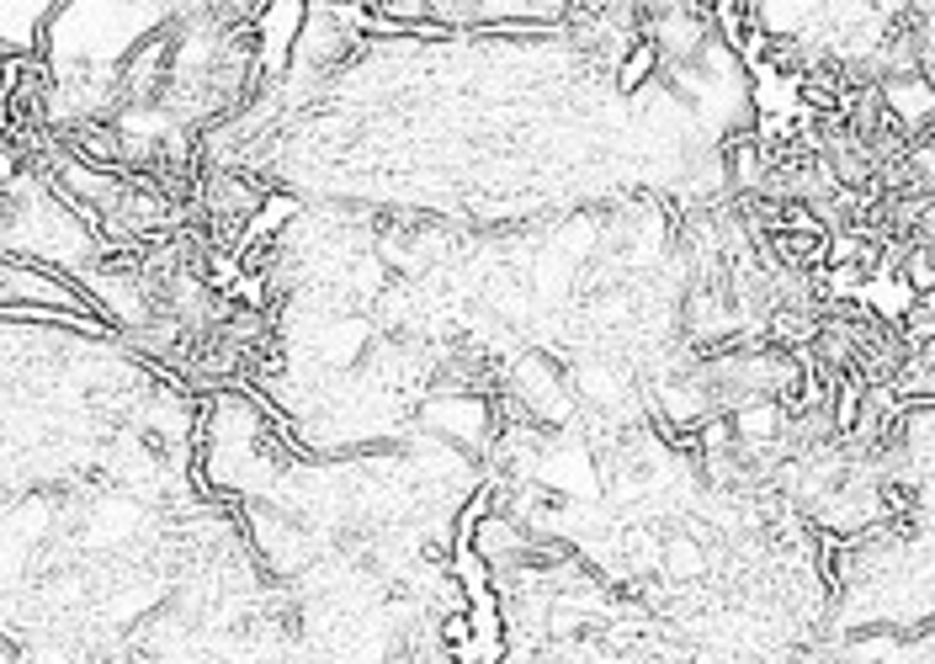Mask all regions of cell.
Returning a JSON list of instances; mask_svg holds the SVG:
<instances>
[{"label": "cell", "instance_id": "obj_1", "mask_svg": "<svg viewBox=\"0 0 935 664\" xmlns=\"http://www.w3.org/2000/svg\"><path fill=\"white\" fill-rule=\"evenodd\" d=\"M654 69H660V54H654V48H649V43L638 37L633 48H628V54L617 59V91H638V86H643V80H649Z\"/></svg>", "mask_w": 935, "mask_h": 664}]
</instances>
